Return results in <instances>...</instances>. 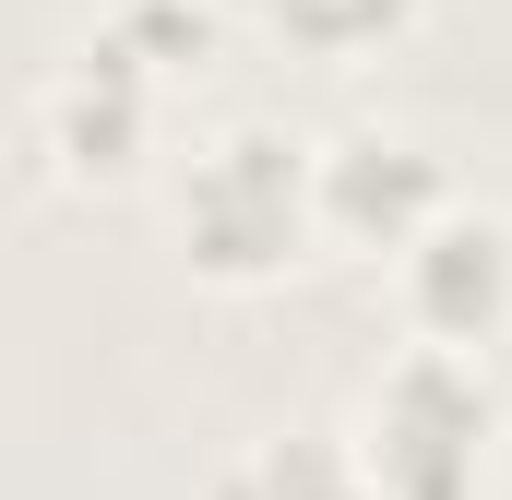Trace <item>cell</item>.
Listing matches in <instances>:
<instances>
[{"label": "cell", "mask_w": 512, "mask_h": 500, "mask_svg": "<svg viewBox=\"0 0 512 500\" xmlns=\"http://www.w3.org/2000/svg\"><path fill=\"white\" fill-rule=\"evenodd\" d=\"M262 24L298 48V60H370L417 24V0H251Z\"/></svg>", "instance_id": "cell-7"}, {"label": "cell", "mask_w": 512, "mask_h": 500, "mask_svg": "<svg viewBox=\"0 0 512 500\" xmlns=\"http://www.w3.org/2000/svg\"><path fill=\"white\" fill-rule=\"evenodd\" d=\"M108 24H120L167 84H203L227 60V0H108Z\"/></svg>", "instance_id": "cell-8"}, {"label": "cell", "mask_w": 512, "mask_h": 500, "mask_svg": "<svg viewBox=\"0 0 512 500\" xmlns=\"http://www.w3.org/2000/svg\"><path fill=\"white\" fill-rule=\"evenodd\" d=\"M167 239L203 286L251 298V286H286L310 250H322V143L286 120H227L203 131L167 179Z\"/></svg>", "instance_id": "cell-1"}, {"label": "cell", "mask_w": 512, "mask_h": 500, "mask_svg": "<svg viewBox=\"0 0 512 500\" xmlns=\"http://www.w3.org/2000/svg\"><path fill=\"white\" fill-rule=\"evenodd\" d=\"M346 429H358L382 500H489V477H501V381L465 346H417L405 334L370 370Z\"/></svg>", "instance_id": "cell-2"}, {"label": "cell", "mask_w": 512, "mask_h": 500, "mask_svg": "<svg viewBox=\"0 0 512 500\" xmlns=\"http://www.w3.org/2000/svg\"><path fill=\"white\" fill-rule=\"evenodd\" d=\"M453 203H465L453 155H441L429 131H405V120H358V131L322 143V239H334V250L393 262V250L429 239Z\"/></svg>", "instance_id": "cell-4"}, {"label": "cell", "mask_w": 512, "mask_h": 500, "mask_svg": "<svg viewBox=\"0 0 512 500\" xmlns=\"http://www.w3.org/2000/svg\"><path fill=\"white\" fill-rule=\"evenodd\" d=\"M203 500H382V477H370L358 429L298 417V429H262V441H239V453L215 465V489H203Z\"/></svg>", "instance_id": "cell-6"}, {"label": "cell", "mask_w": 512, "mask_h": 500, "mask_svg": "<svg viewBox=\"0 0 512 500\" xmlns=\"http://www.w3.org/2000/svg\"><path fill=\"white\" fill-rule=\"evenodd\" d=\"M167 96H179V84L96 12V24L48 60V84H36V155H48V179H72V191H131V179L155 167Z\"/></svg>", "instance_id": "cell-3"}, {"label": "cell", "mask_w": 512, "mask_h": 500, "mask_svg": "<svg viewBox=\"0 0 512 500\" xmlns=\"http://www.w3.org/2000/svg\"><path fill=\"white\" fill-rule=\"evenodd\" d=\"M393 310L417 346H465V358L512 346V215L465 191L417 250H393Z\"/></svg>", "instance_id": "cell-5"}]
</instances>
